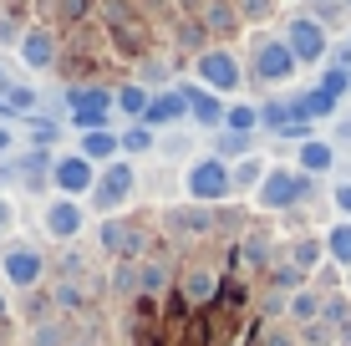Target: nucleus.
Segmentation results:
<instances>
[{
    "instance_id": "1",
    "label": "nucleus",
    "mask_w": 351,
    "mask_h": 346,
    "mask_svg": "<svg viewBox=\"0 0 351 346\" xmlns=\"http://www.w3.org/2000/svg\"><path fill=\"white\" fill-rule=\"evenodd\" d=\"M97 26H102L107 51L128 66H138L143 56L158 51V26L148 21V10L138 0H97Z\"/></svg>"
},
{
    "instance_id": "2",
    "label": "nucleus",
    "mask_w": 351,
    "mask_h": 346,
    "mask_svg": "<svg viewBox=\"0 0 351 346\" xmlns=\"http://www.w3.org/2000/svg\"><path fill=\"white\" fill-rule=\"evenodd\" d=\"M158 224L143 219V214H107L102 224H97V249H102L107 260H148L153 245H158Z\"/></svg>"
},
{
    "instance_id": "3",
    "label": "nucleus",
    "mask_w": 351,
    "mask_h": 346,
    "mask_svg": "<svg viewBox=\"0 0 351 346\" xmlns=\"http://www.w3.org/2000/svg\"><path fill=\"white\" fill-rule=\"evenodd\" d=\"M153 224H158V234L173 245H214V234H219V219H214V204H163L153 214Z\"/></svg>"
},
{
    "instance_id": "4",
    "label": "nucleus",
    "mask_w": 351,
    "mask_h": 346,
    "mask_svg": "<svg viewBox=\"0 0 351 346\" xmlns=\"http://www.w3.org/2000/svg\"><path fill=\"white\" fill-rule=\"evenodd\" d=\"M184 194L193 204H229L234 199V173L219 153H193L184 163Z\"/></svg>"
},
{
    "instance_id": "5",
    "label": "nucleus",
    "mask_w": 351,
    "mask_h": 346,
    "mask_svg": "<svg viewBox=\"0 0 351 346\" xmlns=\"http://www.w3.org/2000/svg\"><path fill=\"white\" fill-rule=\"evenodd\" d=\"M311 188H316V178H311V173H300V169H280V163H270L265 184L255 188V209H260V214H290V209L311 204Z\"/></svg>"
},
{
    "instance_id": "6",
    "label": "nucleus",
    "mask_w": 351,
    "mask_h": 346,
    "mask_svg": "<svg viewBox=\"0 0 351 346\" xmlns=\"http://www.w3.org/2000/svg\"><path fill=\"white\" fill-rule=\"evenodd\" d=\"M132 194H138V163L132 158H112L97 169V184L87 194V209H97L107 219V214H123L132 204Z\"/></svg>"
},
{
    "instance_id": "7",
    "label": "nucleus",
    "mask_w": 351,
    "mask_h": 346,
    "mask_svg": "<svg viewBox=\"0 0 351 346\" xmlns=\"http://www.w3.org/2000/svg\"><path fill=\"white\" fill-rule=\"evenodd\" d=\"M66 127H77V133H97V127H112V87H102V82H77V87H66Z\"/></svg>"
},
{
    "instance_id": "8",
    "label": "nucleus",
    "mask_w": 351,
    "mask_h": 346,
    "mask_svg": "<svg viewBox=\"0 0 351 346\" xmlns=\"http://www.w3.org/2000/svg\"><path fill=\"white\" fill-rule=\"evenodd\" d=\"M245 71L260 82V87H275V92H280L285 82L300 71V62H295V51H290V41H285V36H255Z\"/></svg>"
},
{
    "instance_id": "9",
    "label": "nucleus",
    "mask_w": 351,
    "mask_h": 346,
    "mask_svg": "<svg viewBox=\"0 0 351 346\" xmlns=\"http://www.w3.org/2000/svg\"><path fill=\"white\" fill-rule=\"evenodd\" d=\"M193 82L209 92H219V97H234L239 87H245V62H239V51H229V46H204L199 56H193Z\"/></svg>"
},
{
    "instance_id": "10",
    "label": "nucleus",
    "mask_w": 351,
    "mask_h": 346,
    "mask_svg": "<svg viewBox=\"0 0 351 346\" xmlns=\"http://www.w3.org/2000/svg\"><path fill=\"white\" fill-rule=\"evenodd\" d=\"M46 275H51V260H46L31 240H5L0 245V280H5L16 295L46 285Z\"/></svg>"
},
{
    "instance_id": "11",
    "label": "nucleus",
    "mask_w": 351,
    "mask_h": 346,
    "mask_svg": "<svg viewBox=\"0 0 351 346\" xmlns=\"http://www.w3.org/2000/svg\"><path fill=\"white\" fill-rule=\"evenodd\" d=\"M275 255H280L275 234L265 230V224H250V230L239 234L234 245H229V275H239V280H255V275H265V270L275 265Z\"/></svg>"
},
{
    "instance_id": "12",
    "label": "nucleus",
    "mask_w": 351,
    "mask_h": 346,
    "mask_svg": "<svg viewBox=\"0 0 351 346\" xmlns=\"http://www.w3.org/2000/svg\"><path fill=\"white\" fill-rule=\"evenodd\" d=\"M280 36L290 41V51H295L300 66H326L331 62V31H326L316 16H290Z\"/></svg>"
},
{
    "instance_id": "13",
    "label": "nucleus",
    "mask_w": 351,
    "mask_h": 346,
    "mask_svg": "<svg viewBox=\"0 0 351 346\" xmlns=\"http://www.w3.org/2000/svg\"><path fill=\"white\" fill-rule=\"evenodd\" d=\"M41 230H46V240H56V245H77L82 234H87V204H82V199H66V194L46 199L41 204Z\"/></svg>"
},
{
    "instance_id": "14",
    "label": "nucleus",
    "mask_w": 351,
    "mask_h": 346,
    "mask_svg": "<svg viewBox=\"0 0 351 346\" xmlns=\"http://www.w3.org/2000/svg\"><path fill=\"white\" fill-rule=\"evenodd\" d=\"M16 56H21L26 71H56V62H62V36H56V26L51 21H31V26L21 31Z\"/></svg>"
},
{
    "instance_id": "15",
    "label": "nucleus",
    "mask_w": 351,
    "mask_h": 346,
    "mask_svg": "<svg viewBox=\"0 0 351 346\" xmlns=\"http://www.w3.org/2000/svg\"><path fill=\"white\" fill-rule=\"evenodd\" d=\"M143 123L153 127V133H168V127H184L189 123V82H173V87H158L148 102V112H143Z\"/></svg>"
},
{
    "instance_id": "16",
    "label": "nucleus",
    "mask_w": 351,
    "mask_h": 346,
    "mask_svg": "<svg viewBox=\"0 0 351 346\" xmlns=\"http://www.w3.org/2000/svg\"><path fill=\"white\" fill-rule=\"evenodd\" d=\"M92 184H97V163L92 158H82V153H56V169H51V188H56V194L87 204Z\"/></svg>"
},
{
    "instance_id": "17",
    "label": "nucleus",
    "mask_w": 351,
    "mask_h": 346,
    "mask_svg": "<svg viewBox=\"0 0 351 346\" xmlns=\"http://www.w3.org/2000/svg\"><path fill=\"white\" fill-rule=\"evenodd\" d=\"M193 16H199V26H204V36H209L214 46L234 41V36L245 31V21H239V5H234V0H204Z\"/></svg>"
},
{
    "instance_id": "18",
    "label": "nucleus",
    "mask_w": 351,
    "mask_h": 346,
    "mask_svg": "<svg viewBox=\"0 0 351 346\" xmlns=\"http://www.w3.org/2000/svg\"><path fill=\"white\" fill-rule=\"evenodd\" d=\"M173 291L184 295V301L193 306V311H204V306L214 301V291H219V270H214V265H199V260H189V265L178 270Z\"/></svg>"
},
{
    "instance_id": "19",
    "label": "nucleus",
    "mask_w": 351,
    "mask_h": 346,
    "mask_svg": "<svg viewBox=\"0 0 351 346\" xmlns=\"http://www.w3.org/2000/svg\"><path fill=\"white\" fill-rule=\"evenodd\" d=\"M224 112H229V97L199 87V82H189V123L199 127V133H219V127H224Z\"/></svg>"
},
{
    "instance_id": "20",
    "label": "nucleus",
    "mask_w": 351,
    "mask_h": 346,
    "mask_svg": "<svg viewBox=\"0 0 351 346\" xmlns=\"http://www.w3.org/2000/svg\"><path fill=\"white\" fill-rule=\"evenodd\" d=\"M148 102H153V87H148V82H138V77H123V82L112 87V112L128 117V123H143Z\"/></svg>"
},
{
    "instance_id": "21",
    "label": "nucleus",
    "mask_w": 351,
    "mask_h": 346,
    "mask_svg": "<svg viewBox=\"0 0 351 346\" xmlns=\"http://www.w3.org/2000/svg\"><path fill=\"white\" fill-rule=\"evenodd\" d=\"M295 169L311 173V178H326V173L336 169V143H331V138H306V143H295Z\"/></svg>"
},
{
    "instance_id": "22",
    "label": "nucleus",
    "mask_w": 351,
    "mask_h": 346,
    "mask_svg": "<svg viewBox=\"0 0 351 346\" xmlns=\"http://www.w3.org/2000/svg\"><path fill=\"white\" fill-rule=\"evenodd\" d=\"M280 255H285L295 270L316 275V270H321V260H326V234H295L290 245H280Z\"/></svg>"
},
{
    "instance_id": "23",
    "label": "nucleus",
    "mask_w": 351,
    "mask_h": 346,
    "mask_svg": "<svg viewBox=\"0 0 351 346\" xmlns=\"http://www.w3.org/2000/svg\"><path fill=\"white\" fill-rule=\"evenodd\" d=\"M77 153L92 158L97 169L112 158H123V143H117V127H97V133H77Z\"/></svg>"
},
{
    "instance_id": "24",
    "label": "nucleus",
    "mask_w": 351,
    "mask_h": 346,
    "mask_svg": "<svg viewBox=\"0 0 351 346\" xmlns=\"http://www.w3.org/2000/svg\"><path fill=\"white\" fill-rule=\"evenodd\" d=\"M321 301H326V295L316 291V285H300V291L295 295H285V321H290V326H311V321H321Z\"/></svg>"
},
{
    "instance_id": "25",
    "label": "nucleus",
    "mask_w": 351,
    "mask_h": 346,
    "mask_svg": "<svg viewBox=\"0 0 351 346\" xmlns=\"http://www.w3.org/2000/svg\"><path fill=\"white\" fill-rule=\"evenodd\" d=\"M26 326H41V321H56L62 311H56V295L51 285H36V291H21V311H16Z\"/></svg>"
},
{
    "instance_id": "26",
    "label": "nucleus",
    "mask_w": 351,
    "mask_h": 346,
    "mask_svg": "<svg viewBox=\"0 0 351 346\" xmlns=\"http://www.w3.org/2000/svg\"><path fill=\"white\" fill-rule=\"evenodd\" d=\"M107 295H112L117 306L138 301V260H112V270H107Z\"/></svg>"
},
{
    "instance_id": "27",
    "label": "nucleus",
    "mask_w": 351,
    "mask_h": 346,
    "mask_svg": "<svg viewBox=\"0 0 351 346\" xmlns=\"http://www.w3.org/2000/svg\"><path fill=\"white\" fill-rule=\"evenodd\" d=\"M229 173H234V194H255L265 184V173H270V158L265 153H245L239 163H229Z\"/></svg>"
},
{
    "instance_id": "28",
    "label": "nucleus",
    "mask_w": 351,
    "mask_h": 346,
    "mask_svg": "<svg viewBox=\"0 0 351 346\" xmlns=\"http://www.w3.org/2000/svg\"><path fill=\"white\" fill-rule=\"evenodd\" d=\"M132 71H138V82H148L153 92H158V87H173L178 56H168V51H153V56H143V62L132 66Z\"/></svg>"
},
{
    "instance_id": "29",
    "label": "nucleus",
    "mask_w": 351,
    "mask_h": 346,
    "mask_svg": "<svg viewBox=\"0 0 351 346\" xmlns=\"http://www.w3.org/2000/svg\"><path fill=\"white\" fill-rule=\"evenodd\" d=\"M117 143H123V158H143V153L158 148V133L148 123H128V127H117Z\"/></svg>"
},
{
    "instance_id": "30",
    "label": "nucleus",
    "mask_w": 351,
    "mask_h": 346,
    "mask_svg": "<svg viewBox=\"0 0 351 346\" xmlns=\"http://www.w3.org/2000/svg\"><path fill=\"white\" fill-rule=\"evenodd\" d=\"M62 133H66V127L56 123L51 112H31V117H26V138H31V148H56V143H62Z\"/></svg>"
},
{
    "instance_id": "31",
    "label": "nucleus",
    "mask_w": 351,
    "mask_h": 346,
    "mask_svg": "<svg viewBox=\"0 0 351 346\" xmlns=\"http://www.w3.org/2000/svg\"><path fill=\"white\" fill-rule=\"evenodd\" d=\"M326 260L351 270V219H336L331 230H326Z\"/></svg>"
},
{
    "instance_id": "32",
    "label": "nucleus",
    "mask_w": 351,
    "mask_h": 346,
    "mask_svg": "<svg viewBox=\"0 0 351 346\" xmlns=\"http://www.w3.org/2000/svg\"><path fill=\"white\" fill-rule=\"evenodd\" d=\"M214 153H219L224 163H239L245 153H255V133H214Z\"/></svg>"
},
{
    "instance_id": "33",
    "label": "nucleus",
    "mask_w": 351,
    "mask_h": 346,
    "mask_svg": "<svg viewBox=\"0 0 351 346\" xmlns=\"http://www.w3.org/2000/svg\"><path fill=\"white\" fill-rule=\"evenodd\" d=\"M153 153H158V158H193V133H189V127H168V133H158V148H153Z\"/></svg>"
},
{
    "instance_id": "34",
    "label": "nucleus",
    "mask_w": 351,
    "mask_h": 346,
    "mask_svg": "<svg viewBox=\"0 0 351 346\" xmlns=\"http://www.w3.org/2000/svg\"><path fill=\"white\" fill-rule=\"evenodd\" d=\"M224 133H260V107L255 102H229Z\"/></svg>"
},
{
    "instance_id": "35",
    "label": "nucleus",
    "mask_w": 351,
    "mask_h": 346,
    "mask_svg": "<svg viewBox=\"0 0 351 346\" xmlns=\"http://www.w3.org/2000/svg\"><path fill=\"white\" fill-rule=\"evenodd\" d=\"M316 87L326 92V97H336V102H341L346 92H351V66H336V62H326V66H321V82H316Z\"/></svg>"
},
{
    "instance_id": "36",
    "label": "nucleus",
    "mask_w": 351,
    "mask_h": 346,
    "mask_svg": "<svg viewBox=\"0 0 351 346\" xmlns=\"http://www.w3.org/2000/svg\"><path fill=\"white\" fill-rule=\"evenodd\" d=\"M234 5H239V21H245V26H265V21H275L280 0H234Z\"/></svg>"
},
{
    "instance_id": "37",
    "label": "nucleus",
    "mask_w": 351,
    "mask_h": 346,
    "mask_svg": "<svg viewBox=\"0 0 351 346\" xmlns=\"http://www.w3.org/2000/svg\"><path fill=\"white\" fill-rule=\"evenodd\" d=\"M300 107H306V117H316V123H321V117L336 112V97H326L321 87H311V92H300Z\"/></svg>"
},
{
    "instance_id": "38",
    "label": "nucleus",
    "mask_w": 351,
    "mask_h": 346,
    "mask_svg": "<svg viewBox=\"0 0 351 346\" xmlns=\"http://www.w3.org/2000/svg\"><path fill=\"white\" fill-rule=\"evenodd\" d=\"M300 341L306 346H336V326L331 321H311V326H300Z\"/></svg>"
},
{
    "instance_id": "39",
    "label": "nucleus",
    "mask_w": 351,
    "mask_h": 346,
    "mask_svg": "<svg viewBox=\"0 0 351 346\" xmlns=\"http://www.w3.org/2000/svg\"><path fill=\"white\" fill-rule=\"evenodd\" d=\"M26 26H31V21H16L10 10H0V46H10V51H16V46H21V31H26Z\"/></svg>"
},
{
    "instance_id": "40",
    "label": "nucleus",
    "mask_w": 351,
    "mask_h": 346,
    "mask_svg": "<svg viewBox=\"0 0 351 346\" xmlns=\"http://www.w3.org/2000/svg\"><path fill=\"white\" fill-rule=\"evenodd\" d=\"M10 234H16V199L0 194V245H5Z\"/></svg>"
},
{
    "instance_id": "41",
    "label": "nucleus",
    "mask_w": 351,
    "mask_h": 346,
    "mask_svg": "<svg viewBox=\"0 0 351 346\" xmlns=\"http://www.w3.org/2000/svg\"><path fill=\"white\" fill-rule=\"evenodd\" d=\"M331 204L341 209V219H351V178H341V184L331 188Z\"/></svg>"
},
{
    "instance_id": "42",
    "label": "nucleus",
    "mask_w": 351,
    "mask_h": 346,
    "mask_svg": "<svg viewBox=\"0 0 351 346\" xmlns=\"http://www.w3.org/2000/svg\"><path fill=\"white\" fill-rule=\"evenodd\" d=\"M31 5H36V0H0V10H10L16 21H26V16H31Z\"/></svg>"
},
{
    "instance_id": "43",
    "label": "nucleus",
    "mask_w": 351,
    "mask_h": 346,
    "mask_svg": "<svg viewBox=\"0 0 351 346\" xmlns=\"http://www.w3.org/2000/svg\"><path fill=\"white\" fill-rule=\"evenodd\" d=\"M10 148H16V133H10V123H0V158H5Z\"/></svg>"
},
{
    "instance_id": "44",
    "label": "nucleus",
    "mask_w": 351,
    "mask_h": 346,
    "mask_svg": "<svg viewBox=\"0 0 351 346\" xmlns=\"http://www.w3.org/2000/svg\"><path fill=\"white\" fill-rule=\"evenodd\" d=\"M336 346H351V316L341 321V326H336Z\"/></svg>"
},
{
    "instance_id": "45",
    "label": "nucleus",
    "mask_w": 351,
    "mask_h": 346,
    "mask_svg": "<svg viewBox=\"0 0 351 346\" xmlns=\"http://www.w3.org/2000/svg\"><path fill=\"white\" fill-rule=\"evenodd\" d=\"M311 5H336V0H311Z\"/></svg>"
},
{
    "instance_id": "46",
    "label": "nucleus",
    "mask_w": 351,
    "mask_h": 346,
    "mask_svg": "<svg viewBox=\"0 0 351 346\" xmlns=\"http://www.w3.org/2000/svg\"><path fill=\"white\" fill-rule=\"evenodd\" d=\"M346 295H351V270H346Z\"/></svg>"
},
{
    "instance_id": "47",
    "label": "nucleus",
    "mask_w": 351,
    "mask_h": 346,
    "mask_svg": "<svg viewBox=\"0 0 351 346\" xmlns=\"http://www.w3.org/2000/svg\"><path fill=\"white\" fill-rule=\"evenodd\" d=\"M346 46H351V41H346Z\"/></svg>"
}]
</instances>
